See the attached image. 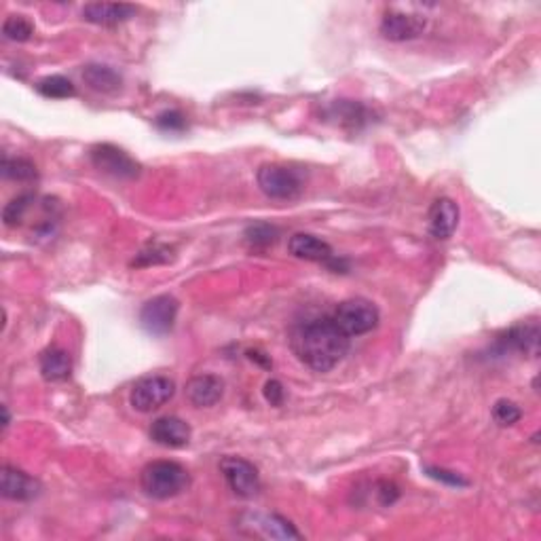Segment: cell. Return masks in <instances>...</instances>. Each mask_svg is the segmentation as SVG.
I'll use <instances>...</instances> for the list:
<instances>
[{"mask_svg":"<svg viewBox=\"0 0 541 541\" xmlns=\"http://www.w3.org/2000/svg\"><path fill=\"white\" fill-rule=\"evenodd\" d=\"M288 250H290L292 256L300 258V261H311V262H322L332 270H343L345 267L341 261L335 256L330 243H326L324 239L316 235H309V233H297V235L290 237L288 242Z\"/></svg>","mask_w":541,"mask_h":541,"instance_id":"10","label":"cell"},{"mask_svg":"<svg viewBox=\"0 0 541 541\" xmlns=\"http://www.w3.org/2000/svg\"><path fill=\"white\" fill-rule=\"evenodd\" d=\"M9 423H11V414H9V408H7V406H3V427H5V430H7Z\"/></svg>","mask_w":541,"mask_h":541,"instance_id":"32","label":"cell"},{"mask_svg":"<svg viewBox=\"0 0 541 541\" xmlns=\"http://www.w3.org/2000/svg\"><path fill=\"white\" fill-rule=\"evenodd\" d=\"M252 522L270 539H300V533L292 527L290 520L284 518V516L258 514Z\"/></svg>","mask_w":541,"mask_h":541,"instance_id":"20","label":"cell"},{"mask_svg":"<svg viewBox=\"0 0 541 541\" xmlns=\"http://www.w3.org/2000/svg\"><path fill=\"white\" fill-rule=\"evenodd\" d=\"M155 125L161 131H174V134H178V131L186 129V117L182 115L180 110H166L161 112V115H157Z\"/></svg>","mask_w":541,"mask_h":541,"instance_id":"28","label":"cell"},{"mask_svg":"<svg viewBox=\"0 0 541 541\" xmlns=\"http://www.w3.org/2000/svg\"><path fill=\"white\" fill-rule=\"evenodd\" d=\"M220 471H223L229 489L242 499H252L261 490V474H258L256 465L250 463L243 457H224L220 461Z\"/></svg>","mask_w":541,"mask_h":541,"instance_id":"8","label":"cell"},{"mask_svg":"<svg viewBox=\"0 0 541 541\" xmlns=\"http://www.w3.org/2000/svg\"><path fill=\"white\" fill-rule=\"evenodd\" d=\"M34 201H36V197L33 193L17 195V197L11 199L9 204L3 207V223L7 226H20L22 220L26 218V214H28L30 207H33Z\"/></svg>","mask_w":541,"mask_h":541,"instance_id":"23","label":"cell"},{"mask_svg":"<svg viewBox=\"0 0 541 541\" xmlns=\"http://www.w3.org/2000/svg\"><path fill=\"white\" fill-rule=\"evenodd\" d=\"M284 398H286V392L280 381L270 379L264 383V400H267L270 406H281L284 404Z\"/></svg>","mask_w":541,"mask_h":541,"instance_id":"30","label":"cell"},{"mask_svg":"<svg viewBox=\"0 0 541 541\" xmlns=\"http://www.w3.org/2000/svg\"><path fill=\"white\" fill-rule=\"evenodd\" d=\"M425 471H427V476L433 478V480L446 482V484H451V487H468V480H463V478L455 474V471H449L442 468H430V465H427Z\"/></svg>","mask_w":541,"mask_h":541,"instance_id":"29","label":"cell"},{"mask_svg":"<svg viewBox=\"0 0 541 541\" xmlns=\"http://www.w3.org/2000/svg\"><path fill=\"white\" fill-rule=\"evenodd\" d=\"M0 172L5 180H17V182H30L36 178V166L33 161L24 159V157H3L0 163Z\"/></svg>","mask_w":541,"mask_h":541,"instance_id":"21","label":"cell"},{"mask_svg":"<svg viewBox=\"0 0 541 541\" xmlns=\"http://www.w3.org/2000/svg\"><path fill=\"white\" fill-rule=\"evenodd\" d=\"M176 394V383L169 376L153 375L144 376L134 385L129 394V404L138 413H153L166 406Z\"/></svg>","mask_w":541,"mask_h":541,"instance_id":"5","label":"cell"},{"mask_svg":"<svg viewBox=\"0 0 541 541\" xmlns=\"http://www.w3.org/2000/svg\"><path fill=\"white\" fill-rule=\"evenodd\" d=\"M90 159L93 167L102 174H109L119 180H134L140 176V163H138L129 153L115 144H96L90 150Z\"/></svg>","mask_w":541,"mask_h":541,"instance_id":"6","label":"cell"},{"mask_svg":"<svg viewBox=\"0 0 541 541\" xmlns=\"http://www.w3.org/2000/svg\"><path fill=\"white\" fill-rule=\"evenodd\" d=\"M290 345L305 366L316 373H330L349 354L351 337L332 318H316L294 328Z\"/></svg>","mask_w":541,"mask_h":541,"instance_id":"1","label":"cell"},{"mask_svg":"<svg viewBox=\"0 0 541 541\" xmlns=\"http://www.w3.org/2000/svg\"><path fill=\"white\" fill-rule=\"evenodd\" d=\"M278 237H280V231L275 229L273 224H267V223L252 224L248 226V231H245V242H248L252 248H267V245L278 242Z\"/></svg>","mask_w":541,"mask_h":541,"instance_id":"26","label":"cell"},{"mask_svg":"<svg viewBox=\"0 0 541 541\" xmlns=\"http://www.w3.org/2000/svg\"><path fill=\"white\" fill-rule=\"evenodd\" d=\"M136 14L138 7L128 3H90L83 9V20L96 26H119Z\"/></svg>","mask_w":541,"mask_h":541,"instance_id":"15","label":"cell"},{"mask_svg":"<svg viewBox=\"0 0 541 541\" xmlns=\"http://www.w3.org/2000/svg\"><path fill=\"white\" fill-rule=\"evenodd\" d=\"M332 319L347 337H362L379 326L381 313L373 300L349 299L337 307L335 313H332Z\"/></svg>","mask_w":541,"mask_h":541,"instance_id":"4","label":"cell"},{"mask_svg":"<svg viewBox=\"0 0 541 541\" xmlns=\"http://www.w3.org/2000/svg\"><path fill=\"white\" fill-rule=\"evenodd\" d=\"M425 28H427L425 15L408 14V11H400V9L385 11V15H383L381 20L383 39L392 43L419 39V36L425 33Z\"/></svg>","mask_w":541,"mask_h":541,"instance_id":"9","label":"cell"},{"mask_svg":"<svg viewBox=\"0 0 541 541\" xmlns=\"http://www.w3.org/2000/svg\"><path fill=\"white\" fill-rule=\"evenodd\" d=\"M174 261V248L166 243H153L144 248L140 254L134 258L131 267H155V264H167Z\"/></svg>","mask_w":541,"mask_h":541,"instance_id":"24","label":"cell"},{"mask_svg":"<svg viewBox=\"0 0 541 541\" xmlns=\"http://www.w3.org/2000/svg\"><path fill=\"white\" fill-rule=\"evenodd\" d=\"M180 303L172 294H159L142 305L140 309V326L148 335L166 337L172 332L176 318H178Z\"/></svg>","mask_w":541,"mask_h":541,"instance_id":"7","label":"cell"},{"mask_svg":"<svg viewBox=\"0 0 541 541\" xmlns=\"http://www.w3.org/2000/svg\"><path fill=\"white\" fill-rule=\"evenodd\" d=\"M224 381L216 375H197L186 383V398L193 406L210 408L223 400Z\"/></svg>","mask_w":541,"mask_h":541,"instance_id":"14","label":"cell"},{"mask_svg":"<svg viewBox=\"0 0 541 541\" xmlns=\"http://www.w3.org/2000/svg\"><path fill=\"white\" fill-rule=\"evenodd\" d=\"M495 347L501 351V354H525L531 357H537L539 354V324L528 322V324H518L514 328L497 338Z\"/></svg>","mask_w":541,"mask_h":541,"instance_id":"12","label":"cell"},{"mask_svg":"<svg viewBox=\"0 0 541 541\" xmlns=\"http://www.w3.org/2000/svg\"><path fill=\"white\" fill-rule=\"evenodd\" d=\"M39 368L43 379L49 383H62L71 379L72 375V357L66 349L49 347L39 357Z\"/></svg>","mask_w":541,"mask_h":541,"instance_id":"17","label":"cell"},{"mask_svg":"<svg viewBox=\"0 0 541 541\" xmlns=\"http://www.w3.org/2000/svg\"><path fill=\"white\" fill-rule=\"evenodd\" d=\"M142 490L153 499H172V497L185 493L191 484L186 468L176 461H150L144 465L140 474Z\"/></svg>","mask_w":541,"mask_h":541,"instance_id":"2","label":"cell"},{"mask_svg":"<svg viewBox=\"0 0 541 541\" xmlns=\"http://www.w3.org/2000/svg\"><path fill=\"white\" fill-rule=\"evenodd\" d=\"M459 226V205L451 197H440L430 207V233L433 239H451Z\"/></svg>","mask_w":541,"mask_h":541,"instance_id":"16","label":"cell"},{"mask_svg":"<svg viewBox=\"0 0 541 541\" xmlns=\"http://www.w3.org/2000/svg\"><path fill=\"white\" fill-rule=\"evenodd\" d=\"M376 487H379V490H376V495H379V499H381L383 506H392V503L400 497V490H398V487H395L394 482L381 480L379 484H376Z\"/></svg>","mask_w":541,"mask_h":541,"instance_id":"31","label":"cell"},{"mask_svg":"<svg viewBox=\"0 0 541 541\" xmlns=\"http://www.w3.org/2000/svg\"><path fill=\"white\" fill-rule=\"evenodd\" d=\"M493 419L497 425L509 427V425H516L522 419V411L520 406L512 400H497L493 406Z\"/></svg>","mask_w":541,"mask_h":541,"instance_id":"27","label":"cell"},{"mask_svg":"<svg viewBox=\"0 0 541 541\" xmlns=\"http://www.w3.org/2000/svg\"><path fill=\"white\" fill-rule=\"evenodd\" d=\"M328 119H335L338 125L349 129H360L370 121V110L360 102H351V100H338L332 102L324 112Z\"/></svg>","mask_w":541,"mask_h":541,"instance_id":"18","label":"cell"},{"mask_svg":"<svg viewBox=\"0 0 541 541\" xmlns=\"http://www.w3.org/2000/svg\"><path fill=\"white\" fill-rule=\"evenodd\" d=\"M36 91H39L43 98L49 100H66L77 93V87L72 85V81L62 77V74H52V77L41 79L39 83H36Z\"/></svg>","mask_w":541,"mask_h":541,"instance_id":"22","label":"cell"},{"mask_svg":"<svg viewBox=\"0 0 541 541\" xmlns=\"http://www.w3.org/2000/svg\"><path fill=\"white\" fill-rule=\"evenodd\" d=\"M258 188L269 199L290 201L297 199L305 188V176L300 169L284 166V163H264L256 172Z\"/></svg>","mask_w":541,"mask_h":541,"instance_id":"3","label":"cell"},{"mask_svg":"<svg viewBox=\"0 0 541 541\" xmlns=\"http://www.w3.org/2000/svg\"><path fill=\"white\" fill-rule=\"evenodd\" d=\"M41 482L26 474L24 470H17L14 465H3L0 471V493L5 499L11 501H33L41 495Z\"/></svg>","mask_w":541,"mask_h":541,"instance_id":"11","label":"cell"},{"mask_svg":"<svg viewBox=\"0 0 541 541\" xmlns=\"http://www.w3.org/2000/svg\"><path fill=\"white\" fill-rule=\"evenodd\" d=\"M34 24L26 15H9L3 24V36L14 43H26L33 39Z\"/></svg>","mask_w":541,"mask_h":541,"instance_id":"25","label":"cell"},{"mask_svg":"<svg viewBox=\"0 0 541 541\" xmlns=\"http://www.w3.org/2000/svg\"><path fill=\"white\" fill-rule=\"evenodd\" d=\"M150 440L166 449H185L191 442V425L180 417H159L150 425Z\"/></svg>","mask_w":541,"mask_h":541,"instance_id":"13","label":"cell"},{"mask_svg":"<svg viewBox=\"0 0 541 541\" xmlns=\"http://www.w3.org/2000/svg\"><path fill=\"white\" fill-rule=\"evenodd\" d=\"M83 81L90 90L98 93H115L121 90L123 77L112 66L90 64L83 71Z\"/></svg>","mask_w":541,"mask_h":541,"instance_id":"19","label":"cell"}]
</instances>
